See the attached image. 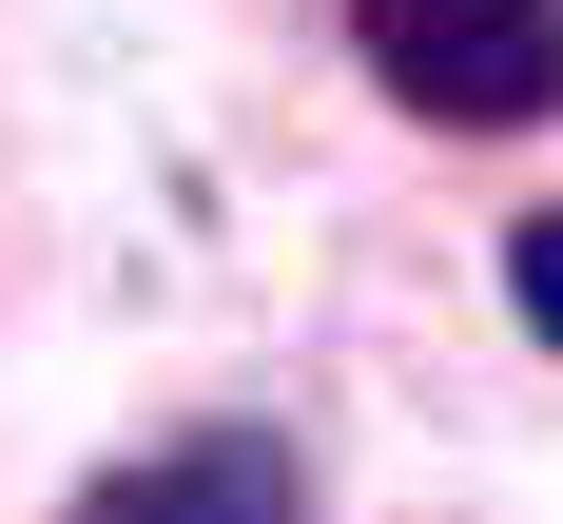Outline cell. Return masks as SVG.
<instances>
[{"label": "cell", "mask_w": 563, "mask_h": 524, "mask_svg": "<svg viewBox=\"0 0 563 524\" xmlns=\"http://www.w3.org/2000/svg\"><path fill=\"white\" fill-rule=\"evenodd\" d=\"M506 311L563 349V214H506Z\"/></svg>", "instance_id": "cell-3"}, {"label": "cell", "mask_w": 563, "mask_h": 524, "mask_svg": "<svg viewBox=\"0 0 563 524\" xmlns=\"http://www.w3.org/2000/svg\"><path fill=\"white\" fill-rule=\"evenodd\" d=\"M78 524H311V466H291L273 427H175V447H136Z\"/></svg>", "instance_id": "cell-2"}, {"label": "cell", "mask_w": 563, "mask_h": 524, "mask_svg": "<svg viewBox=\"0 0 563 524\" xmlns=\"http://www.w3.org/2000/svg\"><path fill=\"white\" fill-rule=\"evenodd\" d=\"M350 40L428 136H525L563 116V0H350Z\"/></svg>", "instance_id": "cell-1"}]
</instances>
